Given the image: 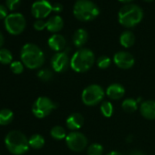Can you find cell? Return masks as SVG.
Returning a JSON list of instances; mask_svg holds the SVG:
<instances>
[{
    "label": "cell",
    "mask_w": 155,
    "mask_h": 155,
    "mask_svg": "<svg viewBox=\"0 0 155 155\" xmlns=\"http://www.w3.org/2000/svg\"><path fill=\"white\" fill-rule=\"evenodd\" d=\"M105 92L100 85L92 84L84 89L81 94V100L86 106H95L102 101Z\"/></svg>",
    "instance_id": "obj_6"
},
{
    "label": "cell",
    "mask_w": 155,
    "mask_h": 155,
    "mask_svg": "<svg viewBox=\"0 0 155 155\" xmlns=\"http://www.w3.org/2000/svg\"><path fill=\"white\" fill-rule=\"evenodd\" d=\"M52 12V5L48 0H38L31 6V14L37 19H43Z\"/></svg>",
    "instance_id": "obj_10"
},
{
    "label": "cell",
    "mask_w": 155,
    "mask_h": 155,
    "mask_svg": "<svg viewBox=\"0 0 155 155\" xmlns=\"http://www.w3.org/2000/svg\"><path fill=\"white\" fill-rule=\"evenodd\" d=\"M64 27V21L61 17L56 15L48 18L47 21V29L51 33L59 32Z\"/></svg>",
    "instance_id": "obj_17"
},
{
    "label": "cell",
    "mask_w": 155,
    "mask_h": 155,
    "mask_svg": "<svg viewBox=\"0 0 155 155\" xmlns=\"http://www.w3.org/2000/svg\"><path fill=\"white\" fill-rule=\"evenodd\" d=\"M14 118V113L9 109H3L0 110V125L5 126L9 124Z\"/></svg>",
    "instance_id": "obj_21"
},
{
    "label": "cell",
    "mask_w": 155,
    "mask_h": 155,
    "mask_svg": "<svg viewBox=\"0 0 155 155\" xmlns=\"http://www.w3.org/2000/svg\"><path fill=\"white\" fill-rule=\"evenodd\" d=\"M4 42H5V38H4V35L2 34V32H1V31H0V48H1V47L3 46Z\"/></svg>",
    "instance_id": "obj_35"
},
{
    "label": "cell",
    "mask_w": 155,
    "mask_h": 155,
    "mask_svg": "<svg viewBox=\"0 0 155 155\" xmlns=\"http://www.w3.org/2000/svg\"><path fill=\"white\" fill-rule=\"evenodd\" d=\"M48 44L52 50L56 52H61L66 47V39L62 35L54 34L48 38Z\"/></svg>",
    "instance_id": "obj_14"
},
{
    "label": "cell",
    "mask_w": 155,
    "mask_h": 155,
    "mask_svg": "<svg viewBox=\"0 0 155 155\" xmlns=\"http://www.w3.org/2000/svg\"><path fill=\"white\" fill-rule=\"evenodd\" d=\"M140 111L147 120H155V101H146L140 104Z\"/></svg>",
    "instance_id": "obj_15"
},
{
    "label": "cell",
    "mask_w": 155,
    "mask_h": 155,
    "mask_svg": "<svg viewBox=\"0 0 155 155\" xmlns=\"http://www.w3.org/2000/svg\"><path fill=\"white\" fill-rule=\"evenodd\" d=\"M26 18L20 13L9 14L5 19V28L7 31L14 36L21 34L26 28Z\"/></svg>",
    "instance_id": "obj_7"
},
{
    "label": "cell",
    "mask_w": 155,
    "mask_h": 155,
    "mask_svg": "<svg viewBox=\"0 0 155 155\" xmlns=\"http://www.w3.org/2000/svg\"><path fill=\"white\" fill-rule=\"evenodd\" d=\"M67 146L73 151L80 152L86 149L88 145L87 137L80 131H71L69 132L66 139Z\"/></svg>",
    "instance_id": "obj_9"
},
{
    "label": "cell",
    "mask_w": 155,
    "mask_h": 155,
    "mask_svg": "<svg viewBox=\"0 0 155 155\" xmlns=\"http://www.w3.org/2000/svg\"><path fill=\"white\" fill-rule=\"evenodd\" d=\"M21 0H6V7L8 8V10L14 11L18 8L20 6Z\"/></svg>",
    "instance_id": "obj_30"
},
{
    "label": "cell",
    "mask_w": 155,
    "mask_h": 155,
    "mask_svg": "<svg viewBox=\"0 0 155 155\" xmlns=\"http://www.w3.org/2000/svg\"><path fill=\"white\" fill-rule=\"evenodd\" d=\"M28 143L33 149H41L45 144V139L40 134H34L28 139Z\"/></svg>",
    "instance_id": "obj_22"
},
{
    "label": "cell",
    "mask_w": 155,
    "mask_h": 155,
    "mask_svg": "<svg viewBox=\"0 0 155 155\" xmlns=\"http://www.w3.org/2000/svg\"><path fill=\"white\" fill-rule=\"evenodd\" d=\"M111 64V59L107 56H101L97 59V66L101 69L108 68Z\"/></svg>",
    "instance_id": "obj_28"
},
{
    "label": "cell",
    "mask_w": 155,
    "mask_h": 155,
    "mask_svg": "<svg viewBox=\"0 0 155 155\" xmlns=\"http://www.w3.org/2000/svg\"><path fill=\"white\" fill-rule=\"evenodd\" d=\"M119 1L123 4H130L131 1H133V0H119Z\"/></svg>",
    "instance_id": "obj_37"
},
{
    "label": "cell",
    "mask_w": 155,
    "mask_h": 155,
    "mask_svg": "<svg viewBox=\"0 0 155 155\" xmlns=\"http://www.w3.org/2000/svg\"><path fill=\"white\" fill-rule=\"evenodd\" d=\"M135 42V36L131 31L126 30L124 32L121 33L120 37V43L123 48H130L133 46Z\"/></svg>",
    "instance_id": "obj_19"
},
{
    "label": "cell",
    "mask_w": 155,
    "mask_h": 155,
    "mask_svg": "<svg viewBox=\"0 0 155 155\" xmlns=\"http://www.w3.org/2000/svg\"><path fill=\"white\" fill-rule=\"evenodd\" d=\"M8 16V9L6 6L0 4V19H6Z\"/></svg>",
    "instance_id": "obj_32"
},
{
    "label": "cell",
    "mask_w": 155,
    "mask_h": 155,
    "mask_svg": "<svg viewBox=\"0 0 155 155\" xmlns=\"http://www.w3.org/2000/svg\"><path fill=\"white\" fill-rule=\"evenodd\" d=\"M13 55L11 51L8 48H1L0 49V63L4 65L11 64L13 61Z\"/></svg>",
    "instance_id": "obj_24"
},
{
    "label": "cell",
    "mask_w": 155,
    "mask_h": 155,
    "mask_svg": "<svg viewBox=\"0 0 155 155\" xmlns=\"http://www.w3.org/2000/svg\"><path fill=\"white\" fill-rule=\"evenodd\" d=\"M144 1H145V2H152L153 0H144Z\"/></svg>",
    "instance_id": "obj_38"
},
{
    "label": "cell",
    "mask_w": 155,
    "mask_h": 155,
    "mask_svg": "<svg viewBox=\"0 0 155 155\" xmlns=\"http://www.w3.org/2000/svg\"><path fill=\"white\" fill-rule=\"evenodd\" d=\"M68 65H70V59L66 51L57 52L51 58V66L56 72H64Z\"/></svg>",
    "instance_id": "obj_11"
},
{
    "label": "cell",
    "mask_w": 155,
    "mask_h": 155,
    "mask_svg": "<svg viewBox=\"0 0 155 155\" xmlns=\"http://www.w3.org/2000/svg\"><path fill=\"white\" fill-rule=\"evenodd\" d=\"M50 135L53 139L57 140H64L67 137V132L66 130L62 127V126H54L51 130H50Z\"/></svg>",
    "instance_id": "obj_23"
},
{
    "label": "cell",
    "mask_w": 155,
    "mask_h": 155,
    "mask_svg": "<svg viewBox=\"0 0 155 155\" xmlns=\"http://www.w3.org/2000/svg\"><path fill=\"white\" fill-rule=\"evenodd\" d=\"M34 28L38 31H42L43 29L47 28V21H44L43 19H37L34 22Z\"/></svg>",
    "instance_id": "obj_31"
},
{
    "label": "cell",
    "mask_w": 155,
    "mask_h": 155,
    "mask_svg": "<svg viewBox=\"0 0 155 155\" xmlns=\"http://www.w3.org/2000/svg\"><path fill=\"white\" fill-rule=\"evenodd\" d=\"M88 39H89V33L87 32V30L83 28H79L78 30H76L72 38L73 44L77 48H81L82 46H84L87 43Z\"/></svg>",
    "instance_id": "obj_18"
},
{
    "label": "cell",
    "mask_w": 155,
    "mask_h": 155,
    "mask_svg": "<svg viewBox=\"0 0 155 155\" xmlns=\"http://www.w3.org/2000/svg\"><path fill=\"white\" fill-rule=\"evenodd\" d=\"M113 61L115 65L122 69H129L133 67L135 63L134 57L126 51H119L113 57Z\"/></svg>",
    "instance_id": "obj_12"
},
{
    "label": "cell",
    "mask_w": 155,
    "mask_h": 155,
    "mask_svg": "<svg viewBox=\"0 0 155 155\" xmlns=\"http://www.w3.org/2000/svg\"><path fill=\"white\" fill-rule=\"evenodd\" d=\"M95 63V55L89 48H80L70 58L71 68L79 73L90 70Z\"/></svg>",
    "instance_id": "obj_3"
},
{
    "label": "cell",
    "mask_w": 155,
    "mask_h": 155,
    "mask_svg": "<svg viewBox=\"0 0 155 155\" xmlns=\"http://www.w3.org/2000/svg\"><path fill=\"white\" fill-rule=\"evenodd\" d=\"M101 111L102 115L106 118H110L112 116L114 111V107L110 101H104L101 105Z\"/></svg>",
    "instance_id": "obj_25"
},
{
    "label": "cell",
    "mask_w": 155,
    "mask_h": 155,
    "mask_svg": "<svg viewBox=\"0 0 155 155\" xmlns=\"http://www.w3.org/2000/svg\"><path fill=\"white\" fill-rule=\"evenodd\" d=\"M66 124L70 130L78 131V130H80L84 124V118L81 113L78 112L72 113L68 117L66 120Z\"/></svg>",
    "instance_id": "obj_13"
},
{
    "label": "cell",
    "mask_w": 155,
    "mask_h": 155,
    "mask_svg": "<svg viewBox=\"0 0 155 155\" xmlns=\"http://www.w3.org/2000/svg\"><path fill=\"white\" fill-rule=\"evenodd\" d=\"M107 96L111 100H120L121 99L125 94V89L122 85L119 83H113L110 85L106 90Z\"/></svg>",
    "instance_id": "obj_16"
},
{
    "label": "cell",
    "mask_w": 155,
    "mask_h": 155,
    "mask_svg": "<svg viewBox=\"0 0 155 155\" xmlns=\"http://www.w3.org/2000/svg\"><path fill=\"white\" fill-rule=\"evenodd\" d=\"M38 77L43 81H49L53 78V72L48 68H43L38 71Z\"/></svg>",
    "instance_id": "obj_27"
},
{
    "label": "cell",
    "mask_w": 155,
    "mask_h": 155,
    "mask_svg": "<svg viewBox=\"0 0 155 155\" xmlns=\"http://www.w3.org/2000/svg\"><path fill=\"white\" fill-rule=\"evenodd\" d=\"M100 14L98 6L91 0H77L73 7L74 17L81 22L94 20Z\"/></svg>",
    "instance_id": "obj_4"
},
{
    "label": "cell",
    "mask_w": 155,
    "mask_h": 155,
    "mask_svg": "<svg viewBox=\"0 0 155 155\" xmlns=\"http://www.w3.org/2000/svg\"><path fill=\"white\" fill-rule=\"evenodd\" d=\"M63 10V6L60 3H55L52 5V11L56 14L61 13Z\"/></svg>",
    "instance_id": "obj_33"
},
{
    "label": "cell",
    "mask_w": 155,
    "mask_h": 155,
    "mask_svg": "<svg viewBox=\"0 0 155 155\" xmlns=\"http://www.w3.org/2000/svg\"><path fill=\"white\" fill-rule=\"evenodd\" d=\"M107 155H122L120 152H119V151H117V150H112V151H110V152H109Z\"/></svg>",
    "instance_id": "obj_36"
},
{
    "label": "cell",
    "mask_w": 155,
    "mask_h": 155,
    "mask_svg": "<svg viewBox=\"0 0 155 155\" xmlns=\"http://www.w3.org/2000/svg\"><path fill=\"white\" fill-rule=\"evenodd\" d=\"M103 151V146L100 143H92L88 148V155H102Z\"/></svg>",
    "instance_id": "obj_26"
},
{
    "label": "cell",
    "mask_w": 155,
    "mask_h": 155,
    "mask_svg": "<svg viewBox=\"0 0 155 155\" xmlns=\"http://www.w3.org/2000/svg\"><path fill=\"white\" fill-rule=\"evenodd\" d=\"M129 155H146L144 152H142L141 150H132Z\"/></svg>",
    "instance_id": "obj_34"
},
{
    "label": "cell",
    "mask_w": 155,
    "mask_h": 155,
    "mask_svg": "<svg viewBox=\"0 0 155 155\" xmlns=\"http://www.w3.org/2000/svg\"><path fill=\"white\" fill-rule=\"evenodd\" d=\"M8 150L15 155H23L28 150L29 143L26 135L19 130L9 131L5 139Z\"/></svg>",
    "instance_id": "obj_5"
},
{
    "label": "cell",
    "mask_w": 155,
    "mask_h": 155,
    "mask_svg": "<svg viewBox=\"0 0 155 155\" xmlns=\"http://www.w3.org/2000/svg\"><path fill=\"white\" fill-rule=\"evenodd\" d=\"M56 108V103L52 101L49 98L39 97L36 100L32 106V112L37 118L43 119L48 116Z\"/></svg>",
    "instance_id": "obj_8"
},
{
    "label": "cell",
    "mask_w": 155,
    "mask_h": 155,
    "mask_svg": "<svg viewBox=\"0 0 155 155\" xmlns=\"http://www.w3.org/2000/svg\"><path fill=\"white\" fill-rule=\"evenodd\" d=\"M121 108L125 112L132 113V112L136 111L138 109V101L131 99V98L126 99L121 103Z\"/></svg>",
    "instance_id": "obj_20"
},
{
    "label": "cell",
    "mask_w": 155,
    "mask_h": 155,
    "mask_svg": "<svg viewBox=\"0 0 155 155\" xmlns=\"http://www.w3.org/2000/svg\"><path fill=\"white\" fill-rule=\"evenodd\" d=\"M143 18L142 9L134 4H127L123 6L118 14L119 23L127 28H131L137 26Z\"/></svg>",
    "instance_id": "obj_2"
},
{
    "label": "cell",
    "mask_w": 155,
    "mask_h": 155,
    "mask_svg": "<svg viewBox=\"0 0 155 155\" xmlns=\"http://www.w3.org/2000/svg\"><path fill=\"white\" fill-rule=\"evenodd\" d=\"M10 68L15 74H21L24 71V64L21 61H13L10 64Z\"/></svg>",
    "instance_id": "obj_29"
},
{
    "label": "cell",
    "mask_w": 155,
    "mask_h": 155,
    "mask_svg": "<svg viewBox=\"0 0 155 155\" xmlns=\"http://www.w3.org/2000/svg\"><path fill=\"white\" fill-rule=\"evenodd\" d=\"M20 58L24 66L30 69L39 68L45 62V55L41 48L32 43H28L23 46Z\"/></svg>",
    "instance_id": "obj_1"
}]
</instances>
